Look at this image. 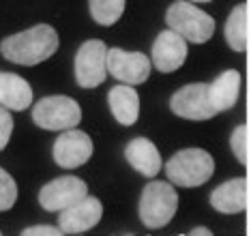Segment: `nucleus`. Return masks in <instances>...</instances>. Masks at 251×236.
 I'll return each mask as SVG.
<instances>
[{
    "label": "nucleus",
    "mask_w": 251,
    "mask_h": 236,
    "mask_svg": "<svg viewBox=\"0 0 251 236\" xmlns=\"http://www.w3.org/2000/svg\"><path fill=\"white\" fill-rule=\"evenodd\" d=\"M0 105L11 112H24L32 105V86L15 73L0 71Z\"/></svg>",
    "instance_id": "2eb2a0df"
},
{
    "label": "nucleus",
    "mask_w": 251,
    "mask_h": 236,
    "mask_svg": "<svg viewBox=\"0 0 251 236\" xmlns=\"http://www.w3.org/2000/svg\"><path fill=\"white\" fill-rule=\"evenodd\" d=\"M88 195V185L77 176H60L39 191V204L48 212H60Z\"/></svg>",
    "instance_id": "1a4fd4ad"
},
{
    "label": "nucleus",
    "mask_w": 251,
    "mask_h": 236,
    "mask_svg": "<svg viewBox=\"0 0 251 236\" xmlns=\"http://www.w3.org/2000/svg\"><path fill=\"white\" fill-rule=\"evenodd\" d=\"M103 217V204L97 198H82L69 209L60 210V230L65 234H84L88 230H93Z\"/></svg>",
    "instance_id": "f8f14e48"
},
{
    "label": "nucleus",
    "mask_w": 251,
    "mask_h": 236,
    "mask_svg": "<svg viewBox=\"0 0 251 236\" xmlns=\"http://www.w3.org/2000/svg\"><path fill=\"white\" fill-rule=\"evenodd\" d=\"M168 28H172L191 43H206L215 34V20L206 11L191 2V0H178L172 2L165 13Z\"/></svg>",
    "instance_id": "20e7f679"
},
{
    "label": "nucleus",
    "mask_w": 251,
    "mask_h": 236,
    "mask_svg": "<svg viewBox=\"0 0 251 236\" xmlns=\"http://www.w3.org/2000/svg\"><path fill=\"white\" fill-rule=\"evenodd\" d=\"M213 232H210L208 228H196V230H191V236H210Z\"/></svg>",
    "instance_id": "b1692460"
},
{
    "label": "nucleus",
    "mask_w": 251,
    "mask_h": 236,
    "mask_svg": "<svg viewBox=\"0 0 251 236\" xmlns=\"http://www.w3.org/2000/svg\"><path fill=\"white\" fill-rule=\"evenodd\" d=\"M230 146H232V153L234 157L238 159V163H247L249 161V127L247 125H238L236 129L232 131V137H230Z\"/></svg>",
    "instance_id": "aec40b11"
},
{
    "label": "nucleus",
    "mask_w": 251,
    "mask_h": 236,
    "mask_svg": "<svg viewBox=\"0 0 251 236\" xmlns=\"http://www.w3.org/2000/svg\"><path fill=\"white\" fill-rule=\"evenodd\" d=\"M18 200V183L7 170L0 168V212L13 209Z\"/></svg>",
    "instance_id": "412c9836"
},
{
    "label": "nucleus",
    "mask_w": 251,
    "mask_h": 236,
    "mask_svg": "<svg viewBox=\"0 0 251 236\" xmlns=\"http://www.w3.org/2000/svg\"><path fill=\"white\" fill-rule=\"evenodd\" d=\"M107 48L99 39H88L79 45L75 54V82L79 88H97L105 82Z\"/></svg>",
    "instance_id": "423d86ee"
},
{
    "label": "nucleus",
    "mask_w": 251,
    "mask_h": 236,
    "mask_svg": "<svg viewBox=\"0 0 251 236\" xmlns=\"http://www.w3.org/2000/svg\"><path fill=\"white\" fill-rule=\"evenodd\" d=\"M107 105L112 110V116L123 127L135 125V120L140 118V97L133 86L129 84L114 86L107 95Z\"/></svg>",
    "instance_id": "dca6fc26"
},
{
    "label": "nucleus",
    "mask_w": 251,
    "mask_h": 236,
    "mask_svg": "<svg viewBox=\"0 0 251 236\" xmlns=\"http://www.w3.org/2000/svg\"><path fill=\"white\" fill-rule=\"evenodd\" d=\"M88 9L99 26H112L121 20L125 0H88Z\"/></svg>",
    "instance_id": "6ab92c4d"
},
{
    "label": "nucleus",
    "mask_w": 251,
    "mask_h": 236,
    "mask_svg": "<svg viewBox=\"0 0 251 236\" xmlns=\"http://www.w3.org/2000/svg\"><path fill=\"white\" fill-rule=\"evenodd\" d=\"M54 161L65 170H75L93 157V140L79 129H67L54 142Z\"/></svg>",
    "instance_id": "9d476101"
},
{
    "label": "nucleus",
    "mask_w": 251,
    "mask_h": 236,
    "mask_svg": "<svg viewBox=\"0 0 251 236\" xmlns=\"http://www.w3.org/2000/svg\"><path fill=\"white\" fill-rule=\"evenodd\" d=\"M82 110L79 103L65 95L43 97L32 107V123L48 131H67L79 125Z\"/></svg>",
    "instance_id": "39448f33"
},
{
    "label": "nucleus",
    "mask_w": 251,
    "mask_h": 236,
    "mask_svg": "<svg viewBox=\"0 0 251 236\" xmlns=\"http://www.w3.org/2000/svg\"><path fill=\"white\" fill-rule=\"evenodd\" d=\"M151 69H152V60L142 52H127L121 48L107 50V73L123 84L129 86L144 84L148 76H151Z\"/></svg>",
    "instance_id": "6e6552de"
},
{
    "label": "nucleus",
    "mask_w": 251,
    "mask_h": 236,
    "mask_svg": "<svg viewBox=\"0 0 251 236\" xmlns=\"http://www.w3.org/2000/svg\"><path fill=\"white\" fill-rule=\"evenodd\" d=\"M170 183L178 187H200L215 174V159L204 148H182L165 163Z\"/></svg>",
    "instance_id": "7ed1b4c3"
},
{
    "label": "nucleus",
    "mask_w": 251,
    "mask_h": 236,
    "mask_svg": "<svg viewBox=\"0 0 251 236\" xmlns=\"http://www.w3.org/2000/svg\"><path fill=\"white\" fill-rule=\"evenodd\" d=\"M11 133H13V116H11V110L0 105V151L7 148Z\"/></svg>",
    "instance_id": "4be33fe9"
},
{
    "label": "nucleus",
    "mask_w": 251,
    "mask_h": 236,
    "mask_svg": "<svg viewBox=\"0 0 251 236\" xmlns=\"http://www.w3.org/2000/svg\"><path fill=\"white\" fill-rule=\"evenodd\" d=\"M170 110L176 116L187 118V120H208L217 116L215 105L210 101L208 93V84L196 82V84H187L180 90H176L170 99Z\"/></svg>",
    "instance_id": "0eeeda50"
},
{
    "label": "nucleus",
    "mask_w": 251,
    "mask_h": 236,
    "mask_svg": "<svg viewBox=\"0 0 251 236\" xmlns=\"http://www.w3.org/2000/svg\"><path fill=\"white\" fill-rule=\"evenodd\" d=\"M125 157L135 172L146 178H155L161 170V155L148 137H135L125 148Z\"/></svg>",
    "instance_id": "4468645a"
},
{
    "label": "nucleus",
    "mask_w": 251,
    "mask_h": 236,
    "mask_svg": "<svg viewBox=\"0 0 251 236\" xmlns=\"http://www.w3.org/2000/svg\"><path fill=\"white\" fill-rule=\"evenodd\" d=\"M187 54H189V50H187V39L180 37L172 28H168V30L157 34L155 43H152L151 60L157 71L172 73L185 65Z\"/></svg>",
    "instance_id": "9b49d317"
},
{
    "label": "nucleus",
    "mask_w": 251,
    "mask_h": 236,
    "mask_svg": "<svg viewBox=\"0 0 251 236\" xmlns=\"http://www.w3.org/2000/svg\"><path fill=\"white\" fill-rule=\"evenodd\" d=\"M241 73L236 69H227L221 76H217L213 82L208 84V93H210V101H213L217 112H226L232 110L238 101L241 95Z\"/></svg>",
    "instance_id": "f3484780"
},
{
    "label": "nucleus",
    "mask_w": 251,
    "mask_h": 236,
    "mask_svg": "<svg viewBox=\"0 0 251 236\" xmlns=\"http://www.w3.org/2000/svg\"><path fill=\"white\" fill-rule=\"evenodd\" d=\"M226 41L234 52H245L249 45V9L236 4L226 20Z\"/></svg>",
    "instance_id": "a211bd4d"
},
{
    "label": "nucleus",
    "mask_w": 251,
    "mask_h": 236,
    "mask_svg": "<svg viewBox=\"0 0 251 236\" xmlns=\"http://www.w3.org/2000/svg\"><path fill=\"white\" fill-rule=\"evenodd\" d=\"M60 228H54V226H30L26 230H22V236H62Z\"/></svg>",
    "instance_id": "5701e85b"
},
{
    "label": "nucleus",
    "mask_w": 251,
    "mask_h": 236,
    "mask_svg": "<svg viewBox=\"0 0 251 236\" xmlns=\"http://www.w3.org/2000/svg\"><path fill=\"white\" fill-rule=\"evenodd\" d=\"M56 50H58V32L50 24H37L28 30L11 34L0 43L4 58L22 67H35L54 56Z\"/></svg>",
    "instance_id": "f257e3e1"
},
{
    "label": "nucleus",
    "mask_w": 251,
    "mask_h": 236,
    "mask_svg": "<svg viewBox=\"0 0 251 236\" xmlns=\"http://www.w3.org/2000/svg\"><path fill=\"white\" fill-rule=\"evenodd\" d=\"M176 209H178V193L172 187V183L151 181L140 195V219L151 230L168 226L174 219Z\"/></svg>",
    "instance_id": "f03ea898"
},
{
    "label": "nucleus",
    "mask_w": 251,
    "mask_h": 236,
    "mask_svg": "<svg viewBox=\"0 0 251 236\" xmlns=\"http://www.w3.org/2000/svg\"><path fill=\"white\" fill-rule=\"evenodd\" d=\"M210 206L224 215H236L247 209V181L245 178H230L221 183L210 193Z\"/></svg>",
    "instance_id": "ddd939ff"
},
{
    "label": "nucleus",
    "mask_w": 251,
    "mask_h": 236,
    "mask_svg": "<svg viewBox=\"0 0 251 236\" xmlns=\"http://www.w3.org/2000/svg\"><path fill=\"white\" fill-rule=\"evenodd\" d=\"M191 2H210V0H191Z\"/></svg>",
    "instance_id": "393cba45"
}]
</instances>
